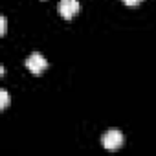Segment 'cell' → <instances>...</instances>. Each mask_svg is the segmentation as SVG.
Wrapping results in <instances>:
<instances>
[{
    "mask_svg": "<svg viewBox=\"0 0 156 156\" xmlns=\"http://www.w3.org/2000/svg\"><path fill=\"white\" fill-rule=\"evenodd\" d=\"M0 31L6 33V17H0Z\"/></svg>",
    "mask_w": 156,
    "mask_h": 156,
    "instance_id": "cell-5",
    "label": "cell"
},
{
    "mask_svg": "<svg viewBox=\"0 0 156 156\" xmlns=\"http://www.w3.org/2000/svg\"><path fill=\"white\" fill-rule=\"evenodd\" d=\"M26 68H28L31 73H42V72L48 68V61H46L41 53H31V55L26 59Z\"/></svg>",
    "mask_w": 156,
    "mask_h": 156,
    "instance_id": "cell-2",
    "label": "cell"
},
{
    "mask_svg": "<svg viewBox=\"0 0 156 156\" xmlns=\"http://www.w3.org/2000/svg\"><path fill=\"white\" fill-rule=\"evenodd\" d=\"M123 134L119 130H108L103 138H101V143L107 151H118L121 145H123Z\"/></svg>",
    "mask_w": 156,
    "mask_h": 156,
    "instance_id": "cell-1",
    "label": "cell"
},
{
    "mask_svg": "<svg viewBox=\"0 0 156 156\" xmlns=\"http://www.w3.org/2000/svg\"><path fill=\"white\" fill-rule=\"evenodd\" d=\"M123 2H125L127 6H130V8H132V6H138V4L141 2V0H123Z\"/></svg>",
    "mask_w": 156,
    "mask_h": 156,
    "instance_id": "cell-6",
    "label": "cell"
},
{
    "mask_svg": "<svg viewBox=\"0 0 156 156\" xmlns=\"http://www.w3.org/2000/svg\"><path fill=\"white\" fill-rule=\"evenodd\" d=\"M9 105V96H8V90H0V107L6 108Z\"/></svg>",
    "mask_w": 156,
    "mask_h": 156,
    "instance_id": "cell-4",
    "label": "cell"
},
{
    "mask_svg": "<svg viewBox=\"0 0 156 156\" xmlns=\"http://www.w3.org/2000/svg\"><path fill=\"white\" fill-rule=\"evenodd\" d=\"M79 11V0H61L59 2V13L64 19H72Z\"/></svg>",
    "mask_w": 156,
    "mask_h": 156,
    "instance_id": "cell-3",
    "label": "cell"
}]
</instances>
